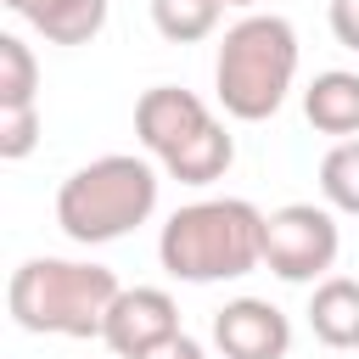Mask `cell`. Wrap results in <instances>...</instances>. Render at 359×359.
I'll list each match as a JSON object with an SVG mask.
<instances>
[{
    "label": "cell",
    "mask_w": 359,
    "mask_h": 359,
    "mask_svg": "<svg viewBox=\"0 0 359 359\" xmlns=\"http://www.w3.org/2000/svg\"><path fill=\"white\" fill-rule=\"evenodd\" d=\"M157 258L174 280L213 286V280H241L264 264V213L247 196H202L168 213L157 236Z\"/></svg>",
    "instance_id": "1"
},
{
    "label": "cell",
    "mask_w": 359,
    "mask_h": 359,
    "mask_svg": "<svg viewBox=\"0 0 359 359\" xmlns=\"http://www.w3.org/2000/svg\"><path fill=\"white\" fill-rule=\"evenodd\" d=\"M118 275L107 264H79V258H28L11 269L6 309L22 331L34 337H101L107 309L118 297Z\"/></svg>",
    "instance_id": "2"
},
{
    "label": "cell",
    "mask_w": 359,
    "mask_h": 359,
    "mask_svg": "<svg viewBox=\"0 0 359 359\" xmlns=\"http://www.w3.org/2000/svg\"><path fill=\"white\" fill-rule=\"evenodd\" d=\"M292 79H297V28L286 17L252 11L236 28H224L219 56H213V90L230 118L241 123L275 118Z\"/></svg>",
    "instance_id": "3"
},
{
    "label": "cell",
    "mask_w": 359,
    "mask_h": 359,
    "mask_svg": "<svg viewBox=\"0 0 359 359\" xmlns=\"http://www.w3.org/2000/svg\"><path fill=\"white\" fill-rule=\"evenodd\" d=\"M157 213V168L135 151H107L73 168L56 191V224L79 247H107Z\"/></svg>",
    "instance_id": "4"
},
{
    "label": "cell",
    "mask_w": 359,
    "mask_h": 359,
    "mask_svg": "<svg viewBox=\"0 0 359 359\" xmlns=\"http://www.w3.org/2000/svg\"><path fill=\"white\" fill-rule=\"evenodd\" d=\"M337 247H342V236H337L331 208L286 202V208L264 213V264L292 286L325 280V269L337 264Z\"/></svg>",
    "instance_id": "5"
},
{
    "label": "cell",
    "mask_w": 359,
    "mask_h": 359,
    "mask_svg": "<svg viewBox=\"0 0 359 359\" xmlns=\"http://www.w3.org/2000/svg\"><path fill=\"white\" fill-rule=\"evenodd\" d=\"M219 118L202 107V95H191V90H180V84H151L140 101H135V135H140V146L157 157V163H168V157H180L196 135H208Z\"/></svg>",
    "instance_id": "6"
},
{
    "label": "cell",
    "mask_w": 359,
    "mask_h": 359,
    "mask_svg": "<svg viewBox=\"0 0 359 359\" xmlns=\"http://www.w3.org/2000/svg\"><path fill=\"white\" fill-rule=\"evenodd\" d=\"M180 337V303L163 292V286H123L107 309V331L101 342L118 353V359H140L151 353L157 342Z\"/></svg>",
    "instance_id": "7"
},
{
    "label": "cell",
    "mask_w": 359,
    "mask_h": 359,
    "mask_svg": "<svg viewBox=\"0 0 359 359\" xmlns=\"http://www.w3.org/2000/svg\"><path fill=\"white\" fill-rule=\"evenodd\" d=\"M213 348L224 359H286L292 353V320L269 297H230L213 314Z\"/></svg>",
    "instance_id": "8"
},
{
    "label": "cell",
    "mask_w": 359,
    "mask_h": 359,
    "mask_svg": "<svg viewBox=\"0 0 359 359\" xmlns=\"http://www.w3.org/2000/svg\"><path fill=\"white\" fill-rule=\"evenodd\" d=\"M303 118H309L320 135L353 140V135H359V73H348V67L314 73V84L303 90Z\"/></svg>",
    "instance_id": "9"
},
{
    "label": "cell",
    "mask_w": 359,
    "mask_h": 359,
    "mask_svg": "<svg viewBox=\"0 0 359 359\" xmlns=\"http://www.w3.org/2000/svg\"><path fill=\"white\" fill-rule=\"evenodd\" d=\"M309 331H314L325 348H359V280H348V275L314 280Z\"/></svg>",
    "instance_id": "10"
},
{
    "label": "cell",
    "mask_w": 359,
    "mask_h": 359,
    "mask_svg": "<svg viewBox=\"0 0 359 359\" xmlns=\"http://www.w3.org/2000/svg\"><path fill=\"white\" fill-rule=\"evenodd\" d=\"M236 163V140L224 135V123H213L208 135H196L180 157H168L163 163V174L168 180H180V185H213V180H224V168Z\"/></svg>",
    "instance_id": "11"
},
{
    "label": "cell",
    "mask_w": 359,
    "mask_h": 359,
    "mask_svg": "<svg viewBox=\"0 0 359 359\" xmlns=\"http://www.w3.org/2000/svg\"><path fill=\"white\" fill-rule=\"evenodd\" d=\"M34 28L50 45H90L107 28V0H45Z\"/></svg>",
    "instance_id": "12"
},
{
    "label": "cell",
    "mask_w": 359,
    "mask_h": 359,
    "mask_svg": "<svg viewBox=\"0 0 359 359\" xmlns=\"http://www.w3.org/2000/svg\"><path fill=\"white\" fill-rule=\"evenodd\" d=\"M224 0H151V22L168 45H196L219 28Z\"/></svg>",
    "instance_id": "13"
},
{
    "label": "cell",
    "mask_w": 359,
    "mask_h": 359,
    "mask_svg": "<svg viewBox=\"0 0 359 359\" xmlns=\"http://www.w3.org/2000/svg\"><path fill=\"white\" fill-rule=\"evenodd\" d=\"M320 196H325V208L359 219V135L337 140L325 151V163H320Z\"/></svg>",
    "instance_id": "14"
},
{
    "label": "cell",
    "mask_w": 359,
    "mask_h": 359,
    "mask_svg": "<svg viewBox=\"0 0 359 359\" xmlns=\"http://www.w3.org/2000/svg\"><path fill=\"white\" fill-rule=\"evenodd\" d=\"M39 95V62L17 34H0V112L11 107H34Z\"/></svg>",
    "instance_id": "15"
},
{
    "label": "cell",
    "mask_w": 359,
    "mask_h": 359,
    "mask_svg": "<svg viewBox=\"0 0 359 359\" xmlns=\"http://www.w3.org/2000/svg\"><path fill=\"white\" fill-rule=\"evenodd\" d=\"M34 146H39V107H11V112H0V157H6V163H22Z\"/></svg>",
    "instance_id": "16"
},
{
    "label": "cell",
    "mask_w": 359,
    "mask_h": 359,
    "mask_svg": "<svg viewBox=\"0 0 359 359\" xmlns=\"http://www.w3.org/2000/svg\"><path fill=\"white\" fill-rule=\"evenodd\" d=\"M331 34L337 45L359 50V0H331Z\"/></svg>",
    "instance_id": "17"
},
{
    "label": "cell",
    "mask_w": 359,
    "mask_h": 359,
    "mask_svg": "<svg viewBox=\"0 0 359 359\" xmlns=\"http://www.w3.org/2000/svg\"><path fill=\"white\" fill-rule=\"evenodd\" d=\"M140 359H208V353H202V342H196V337H185V331H180V337L157 342V348H151V353H140Z\"/></svg>",
    "instance_id": "18"
},
{
    "label": "cell",
    "mask_w": 359,
    "mask_h": 359,
    "mask_svg": "<svg viewBox=\"0 0 359 359\" xmlns=\"http://www.w3.org/2000/svg\"><path fill=\"white\" fill-rule=\"evenodd\" d=\"M6 6H11V11H17V17H28V22H34V17H39V6H45V0H6Z\"/></svg>",
    "instance_id": "19"
},
{
    "label": "cell",
    "mask_w": 359,
    "mask_h": 359,
    "mask_svg": "<svg viewBox=\"0 0 359 359\" xmlns=\"http://www.w3.org/2000/svg\"><path fill=\"white\" fill-rule=\"evenodd\" d=\"M224 6H258V0H224Z\"/></svg>",
    "instance_id": "20"
}]
</instances>
